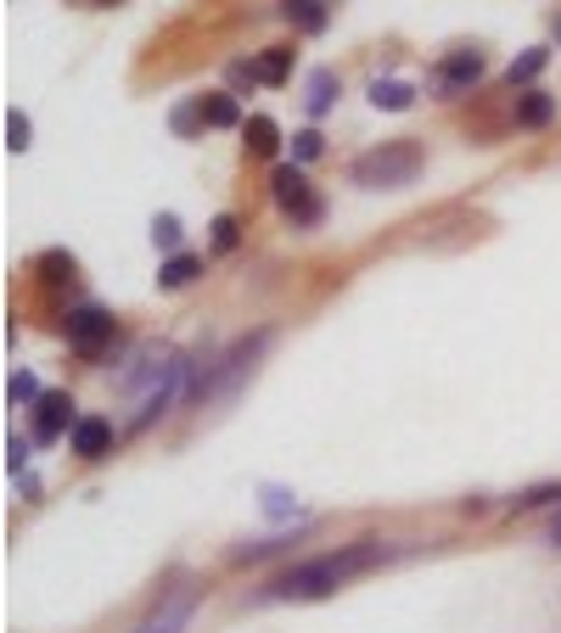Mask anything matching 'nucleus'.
Instances as JSON below:
<instances>
[{"label":"nucleus","mask_w":561,"mask_h":633,"mask_svg":"<svg viewBox=\"0 0 561 633\" xmlns=\"http://www.w3.org/2000/svg\"><path fill=\"white\" fill-rule=\"evenodd\" d=\"M377 561H388V550H382L377 539H359V544H348V550H337V555H314V561L293 566V572H280L270 589H264V600H287V606H298V600H325V595H337L348 577L370 572Z\"/></svg>","instance_id":"1"},{"label":"nucleus","mask_w":561,"mask_h":633,"mask_svg":"<svg viewBox=\"0 0 561 633\" xmlns=\"http://www.w3.org/2000/svg\"><path fill=\"white\" fill-rule=\"evenodd\" d=\"M421 146H410V140H382V146H370V152H359L354 163H348V180L354 185H365V191H404V185H415V174H421Z\"/></svg>","instance_id":"2"},{"label":"nucleus","mask_w":561,"mask_h":633,"mask_svg":"<svg viewBox=\"0 0 561 633\" xmlns=\"http://www.w3.org/2000/svg\"><path fill=\"white\" fill-rule=\"evenodd\" d=\"M270 197H275V208L287 214L298 230H314V225L325 219V203L314 197V185L304 180V169H298V163H280V169L270 174Z\"/></svg>","instance_id":"3"},{"label":"nucleus","mask_w":561,"mask_h":633,"mask_svg":"<svg viewBox=\"0 0 561 633\" xmlns=\"http://www.w3.org/2000/svg\"><path fill=\"white\" fill-rule=\"evenodd\" d=\"M62 336H68V348L73 354H102L107 343H113V314L107 309H96V303H84V309H73L68 320H62Z\"/></svg>","instance_id":"4"},{"label":"nucleus","mask_w":561,"mask_h":633,"mask_svg":"<svg viewBox=\"0 0 561 633\" xmlns=\"http://www.w3.org/2000/svg\"><path fill=\"white\" fill-rule=\"evenodd\" d=\"M489 73V62H483V51H449L438 68H433V79H427V90L433 95H444V102H449V95H466V90H472L478 79Z\"/></svg>","instance_id":"5"},{"label":"nucleus","mask_w":561,"mask_h":633,"mask_svg":"<svg viewBox=\"0 0 561 633\" xmlns=\"http://www.w3.org/2000/svg\"><path fill=\"white\" fill-rule=\"evenodd\" d=\"M79 426V415H73V399L68 393H45L39 404H34V437L39 444H57L62 431H73Z\"/></svg>","instance_id":"6"},{"label":"nucleus","mask_w":561,"mask_h":633,"mask_svg":"<svg viewBox=\"0 0 561 633\" xmlns=\"http://www.w3.org/2000/svg\"><path fill=\"white\" fill-rule=\"evenodd\" d=\"M113 421L107 415H79V426L68 431V444H73V454L79 460H107L113 454Z\"/></svg>","instance_id":"7"},{"label":"nucleus","mask_w":561,"mask_h":633,"mask_svg":"<svg viewBox=\"0 0 561 633\" xmlns=\"http://www.w3.org/2000/svg\"><path fill=\"white\" fill-rule=\"evenodd\" d=\"M197 600H203L197 589H180L174 600H163V606H158V611H152L147 622H140L135 633H180L185 622H192V611H197Z\"/></svg>","instance_id":"8"},{"label":"nucleus","mask_w":561,"mask_h":633,"mask_svg":"<svg viewBox=\"0 0 561 633\" xmlns=\"http://www.w3.org/2000/svg\"><path fill=\"white\" fill-rule=\"evenodd\" d=\"M365 95H370V107H377V113H410L421 90H415L410 79H370Z\"/></svg>","instance_id":"9"},{"label":"nucleus","mask_w":561,"mask_h":633,"mask_svg":"<svg viewBox=\"0 0 561 633\" xmlns=\"http://www.w3.org/2000/svg\"><path fill=\"white\" fill-rule=\"evenodd\" d=\"M192 280H203V258H197V253H169V258H163V269H158V286H163V291H185Z\"/></svg>","instance_id":"10"},{"label":"nucleus","mask_w":561,"mask_h":633,"mask_svg":"<svg viewBox=\"0 0 561 633\" xmlns=\"http://www.w3.org/2000/svg\"><path fill=\"white\" fill-rule=\"evenodd\" d=\"M337 90H343V84H337L332 68H314V73H309V95H304V113H309V118H325V113H332V102H337Z\"/></svg>","instance_id":"11"},{"label":"nucleus","mask_w":561,"mask_h":633,"mask_svg":"<svg viewBox=\"0 0 561 633\" xmlns=\"http://www.w3.org/2000/svg\"><path fill=\"white\" fill-rule=\"evenodd\" d=\"M280 18H287L298 34H320L325 23H332V12H325V0H280Z\"/></svg>","instance_id":"12"},{"label":"nucleus","mask_w":561,"mask_h":633,"mask_svg":"<svg viewBox=\"0 0 561 633\" xmlns=\"http://www.w3.org/2000/svg\"><path fill=\"white\" fill-rule=\"evenodd\" d=\"M242 140H248L253 158H275V152H280V129H275V118H264V113H253V118L242 124Z\"/></svg>","instance_id":"13"},{"label":"nucleus","mask_w":561,"mask_h":633,"mask_svg":"<svg viewBox=\"0 0 561 633\" xmlns=\"http://www.w3.org/2000/svg\"><path fill=\"white\" fill-rule=\"evenodd\" d=\"M556 118V95H545V90H528L523 102H517V124L523 129H545Z\"/></svg>","instance_id":"14"},{"label":"nucleus","mask_w":561,"mask_h":633,"mask_svg":"<svg viewBox=\"0 0 561 633\" xmlns=\"http://www.w3.org/2000/svg\"><path fill=\"white\" fill-rule=\"evenodd\" d=\"M203 118H208V129H237L242 124V102H237V95H208V102H203Z\"/></svg>","instance_id":"15"},{"label":"nucleus","mask_w":561,"mask_h":633,"mask_svg":"<svg viewBox=\"0 0 561 633\" xmlns=\"http://www.w3.org/2000/svg\"><path fill=\"white\" fill-rule=\"evenodd\" d=\"M545 62H550V51H545V45H528V51L505 68V84H528V79H539V68H545Z\"/></svg>","instance_id":"16"},{"label":"nucleus","mask_w":561,"mask_h":633,"mask_svg":"<svg viewBox=\"0 0 561 633\" xmlns=\"http://www.w3.org/2000/svg\"><path fill=\"white\" fill-rule=\"evenodd\" d=\"M287 73H293V51L287 45H270V51L259 57V79L264 84H287Z\"/></svg>","instance_id":"17"},{"label":"nucleus","mask_w":561,"mask_h":633,"mask_svg":"<svg viewBox=\"0 0 561 633\" xmlns=\"http://www.w3.org/2000/svg\"><path fill=\"white\" fill-rule=\"evenodd\" d=\"M264 516H270V521H298L304 510H298V499H293L287 488H264Z\"/></svg>","instance_id":"18"},{"label":"nucleus","mask_w":561,"mask_h":633,"mask_svg":"<svg viewBox=\"0 0 561 633\" xmlns=\"http://www.w3.org/2000/svg\"><path fill=\"white\" fill-rule=\"evenodd\" d=\"M320 152H325L320 129H298V135H293V163H298V169H304V163H314Z\"/></svg>","instance_id":"19"},{"label":"nucleus","mask_w":561,"mask_h":633,"mask_svg":"<svg viewBox=\"0 0 561 633\" xmlns=\"http://www.w3.org/2000/svg\"><path fill=\"white\" fill-rule=\"evenodd\" d=\"M203 124H208V118H203L197 102H180V107L169 113V129H174V135H192V129H203Z\"/></svg>","instance_id":"20"},{"label":"nucleus","mask_w":561,"mask_h":633,"mask_svg":"<svg viewBox=\"0 0 561 633\" xmlns=\"http://www.w3.org/2000/svg\"><path fill=\"white\" fill-rule=\"evenodd\" d=\"M237 241H242V225L230 214H219L214 219V253H237Z\"/></svg>","instance_id":"21"},{"label":"nucleus","mask_w":561,"mask_h":633,"mask_svg":"<svg viewBox=\"0 0 561 633\" xmlns=\"http://www.w3.org/2000/svg\"><path fill=\"white\" fill-rule=\"evenodd\" d=\"M28 135H34V124L23 113H7V152H28V146H34Z\"/></svg>","instance_id":"22"},{"label":"nucleus","mask_w":561,"mask_h":633,"mask_svg":"<svg viewBox=\"0 0 561 633\" xmlns=\"http://www.w3.org/2000/svg\"><path fill=\"white\" fill-rule=\"evenodd\" d=\"M152 241H158L163 253H180V219H174V214H158V219H152Z\"/></svg>","instance_id":"23"},{"label":"nucleus","mask_w":561,"mask_h":633,"mask_svg":"<svg viewBox=\"0 0 561 633\" xmlns=\"http://www.w3.org/2000/svg\"><path fill=\"white\" fill-rule=\"evenodd\" d=\"M7 399H12V404H39L45 393H39V381H34V376H23V370H18V376L7 381Z\"/></svg>","instance_id":"24"},{"label":"nucleus","mask_w":561,"mask_h":633,"mask_svg":"<svg viewBox=\"0 0 561 633\" xmlns=\"http://www.w3.org/2000/svg\"><path fill=\"white\" fill-rule=\"evenodd\" d=\"M556 499H561V482H550V488H528L517 499V510H539V505H556Z\"/></svg>","instance_id":"25"},{"label":"nucleus","mask_w":561,"mask_h":633,"mask_svg":"<svg viewBox=\"0 0 561 633\" xmlns=\"http://www.w3.org/2000/svg\"><path fill=\"white\" fill-rule=\"evenodd\" d=\"M7 465H12V471L28 465V444H23V437H12V444H7Z\"/></svg>","instance_id":"26"},{"label":"nucleus","mask_w":561,"mask_h":633,"mask_svg":"<svg viewBox=\"0 0 561 633\" xmlns=\"http://www.w3.org/2000/svg\"><path fill=\"white\" fill-rule=\"evenodd\" d=\"M550 544L561 550V516H556V527H550Z\"/></svg>","instance_id":"27"},{"label":"nucleus","mask_w":561,"mask_h":633,"mask_svg":"<svg viewBox=\"0 0 561 633\" xmlns=\"http://www.w3.org/2000/svg\"><path fill=\"white\" fill-rule=\"evenodd\" d=\"M556 39H561V18H556Z\"/></svg>","instance_id":"28"},{"label":"nucleus","mask_w":561,"mask_h":633,"mask_svg":"<svg viewBox=\"0 0 561 633\" xmlns=\"http://www.w3.org/2000/svg\"><path fill=\"white\" fill-rule=\"evenodd\" d=\"M107 7H118V0H107Z\"/></svg>","instance_id":"29"}]
</instances>
